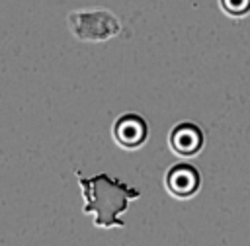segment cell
Listing matches in <instances>:
<instances>
[{
  "instance_id": "obj_1",
  "label": "cell",
  "mask_w": 250,
  "mask_h": 246,
  "mask_svg": "<svg viewBox=\"0 0 250 246\" xmlns=\"http://www.w3.org/2000/svg\"><path fill=\"white\" fill-rule=\"evenodd\" d=\"M74 174L84 195L82 211L94 215V225L98 228H123L125 223L119 215L129 209V201L141 197V191L109 174H98L92 178H82L78 170Z\"/></svg>"
},
{
  "instance_id": "obj_2",
  "label": "cell",
  "mask_w": 250,
  "mask_h": 246,
  "mask_svg": "<svg viewBox=\"0 0 250 246\" xmlns=\"http://www.w3.org/2000/svg\"><path fill=\"white\" fill-rule=\"evenodd\" d=\"M164 187L176 199H191L201 187V174L189 162H178L164 174Z\"/></svg>"
},
{
  "instance_id": "obj_3",
  "label": "cell",
  "mask_w": 250,
  "mask_h": 246,
  "mask_svg": "<svg viewBox=\"0 0 250 246\" xmlns=\"http://www.w3.org/2000/svg\"><path fill=\"white\" fill-rule=\"evenodd\" d=\"M113 139L121 148H141L148 139V125L139 113H123L113 123Z\"/></svg>"
},
{
  "instance_id": "obj_4",
  "label": "cell",
  "mask_w": 250,
  "mask_h": 246,
  "mask_svg": "<svg viewBox=\"0 0 250 246\" xmlns=\"http://www.w3.org/2000/svg\"><path fill=\"white\" fill-rule=\"evenodd\" d=\"M168 144L172 148V152L180 158H191L195 154L201 152L203 144H205V135L201 131L199 125L184 121L178 123L170 135H168Z\"/></svg>"
},
{
  "instance_id": "obj_5",
  "label": "cell",
  "mask_w": 250,
  "mask_h": 246,
  "mask_svg": "<svg viewBox=\"0 0 250 246\" xmlns=\"http://www.w3.org/2000/svg\"><path fill=\"white\" fill-rule=\"evenodd\" d=\"M225 12L232 14V16H242L250 10V0H221Z\"/></svg>"
}]
</instances>
